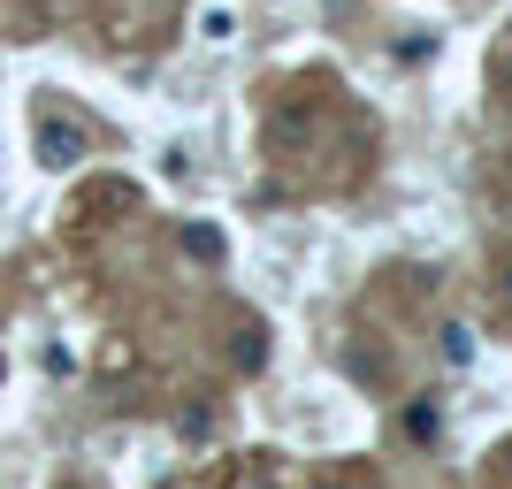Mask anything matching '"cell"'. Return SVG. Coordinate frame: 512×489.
<instances>
[{
  "instance_id": "obj_3",
  "label": "cell",
  "mask_w": 512,
  "mask_h": 489,
  "mask_svg": "<svg viewBox=\"0 0 512 489\" xmlns=\"http://www.w3.org/2000/svg\"><path fill=\"white\" fill-rule=\"evenodd\" d=\"M184 253H192L199 268H214V260H222V230H214V222H192V230H184Z\"/></svg>"
},
{
  "instance_id": "obj_1",
  "label": "cell",
  "mask_w": 512,
  "mask_h": 489,
  "mask_svg": "<svg viewBox=\"0 0 512 489\" xmlns=\"http://www.w3.org/2000/svg\"><path fill=\"white\" fill-rule=\"evenodd\" d=\"M31 153H39V169H77V161H85V130L77 123H39L31 130Z\"/></svg>"
},
{
  "instance_id": "obj_5",
  "label": "cell",
  "mask_w": 512,
  "mask_h": 489,
  "mask_svg": "<svg viewBox=\"0 0 512 489\" xmlns=\"http://www.w3.org/2000/svg\"><path fill=\"white\" fill-rule=\"evenodd\" d=\"M237 360H245V367L268 360V329H237Z\"/></svg>"
},
{
  "instance_id": "obj_6",
  "label": "cell",
  "mask_w": 512,
  "mask_h": 489,
  "mask_svg": "<svg viewBox=\"0 0 512 489\" xmlns=\"http://www.w3.org/2000/svg\"><path fill=\"white\" fill-rule=\"evenodd\" d=\"M199 31H207V39H230L237 16H230V8H207V16H199Z\"/></svg>"
},
{
  "instance_id": "obj_7",
  "label": "cell",
  "mask_w": 512,
  "mask_h": 489,
  "mask_svg": "<svg viewBox=\"0 0 512 489\" xmlns=\"http://www.w3.org/2000/svg\"><path fill=\"white\" fill-rule=\"evenodd\" d=\"M497 298H505V306H512V260H505V268H497Z\"/></svg>"
},
{
  "instance_id": "obj_9",
  "label": "cell",
  "mask_w": 512,
  "mask_h": 489,
  "mask_svg": "<svg viewBox=\"0 0 512 489\" xmlns=\"http://www.w3.org/2000/svg\"><path fill=\"white\" fill-rule=\"evenodd\" d=\"M314 489H344V482H314Z\"/></svg>"
},
{
  "instance_id": "obj_8",
  "label": "cell",
  "mask_w": 512,
  "mask_h": 489,
  "mask_svg": "<svg viewBox=\"0 0 512 489\" xmlns=\"http://www.w3.org/2000/svg\"><path fill=\"white\" fill-rule=\"evenodd\" d=\"M497 467H505V474H512V444H505V459H497Z\"/></svg>"
},
{
  "instance_id": "obj_4",
  "label": "cell",
  "mask_w": 512,
  "mask_h": 489,
  "mask_svg": "<svg viewBox=\"0 0 512 489\" xmlns=\"http://www.w3.org/2000/svg\"><path fill=\"white\" fill-rule=\"evenodd\" d=\"M176 428H184L192 444H207V436H214V398H192L184 413H176Z\"/></svg>"
},
{
  "instance_id": "obj_2",
  "label": "cell",
  "mask_w": 512,
  "mask_h": 489,
  "mask_svg": "<svg viewBox=\"0 0 512 489\" xmlns=\"http://www.w3.org/2000/svg\"><path fill=\"white\" fill-rule=\"evenodd\" d=\"M398 428H406V444H436V436H444V405H436V398H413L406 413H398Z\"/></svg>"
}]
</instances>
